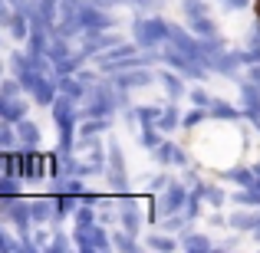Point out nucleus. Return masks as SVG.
I'll list each match as a JSON object with an SVG mask.
<instances>
[{
	"label": "nucleus",
	"instance_id": "nucleus-39",
	"mask_svg": "<svg viewBox=\"0 0 260 253\" xmlns=\"http://www.w3.org/2000/svg\"><path fill=\"white\" fill-rule=\"evenodd\" d=\"M50 250H53V253H63V250H70V240H66V234H59V230H56V237L50 240Z\"/></svg>",
	"mask_w": 260,
	"mask_h": 253
},
{
	"label": "nucleus",
	"instance_id": "nucleus-44",
	"mask_svg": "<svg viewBox=\"0 0 260 253\" xmlns=\"http://www.w3.org/2000/svg\"><path fill=\"white\" fill-rule=\"evenodd\" d=\"M247 79H250V83H254V86L260 89V63H254V66H250V73H247Z\"/></svg>",
	"mask_w": 260,
	"mask_h": 253
},
{
	"label": "nucleus",
	"instance_id": "nucleus-40",
	"mask_svg": "<svg viewBox=\"0 0 260 253\" xmlns=\"http://www.w3.org/2000/svg\"><path fill=\"white\" fill-rule=\"evenodd\" d=\"M191 102H194V105H201V109H208L211 105V95L204 92V89H194V92H191Z\"/></svg>",
	"mask_w": 260,
	"mask_h": 253
},
{
	"label": "nucleus",
	"instance_id": "nucleus-10",
	"mask_svg": "<svg viewBox=\"0 0 260 253\" xmlns=\"http://www.w3.org/2000/svg\"><path fill=\"white\" fill-rule=\"evenodd\" d=\"M30 217H33V224H46V221H53L56 217V204H53V197H37V201H30Z\"/></svg>",
	"mask_w": 260,
	"mask_h": 253
},
{
	"label": "nucleus",
	"instance_id": "nucleus-29",
	"mask_svg": "<svg viewBox=\"0 0 260 253\" xmlns=\"http://www.w3.org/2000/svg\"><path fill=\"white\" fill-rule=\"evenodd\" d=\"M76 250H83V253H92V230L89 227H76Z\"/></svg>",
	"mask_w": 260,
	"mask_h": 253
},
{
	"label": "nucleus",
	"instance_id": "nucleus-8",
	"mask_svg": "<svg viewBox=\"0 0 260 253\" xmlns=\"http://www.w3.org/2000/svg\"><path fill=\"white\" fill-rule=\"evenodd\" d=\"M241 95H244V112L254 119V125L260 128V89L254 83H241Z\"/></svg>",
	"mask_w": 260,
	"mask_h": 253
},
{
	"label": "nucleus",
	"instance_id": "nucleus-31",
	"mask_svg": "<svg viewBox=\"0 0 260 253\" xmlns=\"http://www.w3.org/2000/svg\"><path fill=\"white\" fill-rule=\"evenodd\" d=\"M89 230H92V247H95V250H109V243H112V240H109L106 227H99V224H92Z\"/></svg>",
	"mask_w": 260,
	"mask_h": 253
},
{
	"label": "nucleus",
	"instance_id": "nucleus-25",
	"mask_svg": "<svg viewBox=\"0 0 260 253\" xmlns=\"http://www.w3.org/2000/svg\"><path fill=\"white\" fill-rule=\"evenodd\" d=\"M92 224H95L92 201H79V207H76V227H92Z\"/></svg>",
	"mask_w": 260,
	"mask_h": 253
},
{
	"label": "nucleus",
	"instance_id": "nucleus-33",
	"mask_svg": "<svg viewBox=\"0 0 260 253\" xmlns=\"http://www.w3.org/2000/svg\"><path fill=\"white\" fill-rule=\"evenodd\" d=\"M0 197H17V177L0 174Z\"/></svg>",
	"mask_w": 260,
	"mask_h": 253
},
{
	"label": "nucleus",
	"instance_id": "nucleus-12",
	"mask_svg": "<svg viewBox=\"0 0 260 253\" xmlns=\"http://www.w3.org/2000/svg\"><path fill=\"white\" fill-rule=\"evenodd\" d=\"M155 155H158L161 165H188V155H184L178 145H172V141H161V145L155 148Z\"/></svg>",
	"mask_w": 260,
	"mask_h": 253
},
{
	"label": "nucleus",
	"instance_id": "nucleus-38",
	"mask_svg": "<svg viewBox=\"0 0 260 253\" xmlns=\"http://www.w3.org/2000/svg\"><path fill=\"white\" fill-rule=\"evenodd\" d=\"M201 119H204V109L198 105L194 112H188V115H184V119H181V125H184V128H194V125H198V122H201Z\"/></svg>",
	"mask_w": 260,
	"mask_h": 253
},
{
	"label": "nucleus",
	"instance_id": "nucleus-1",
	"mask_svg": "<svg viewBox=\"0 0 260 253\" xmlns=\"http://www.w3.org/2000/svg\"><path fill=\"white\" fill-rule=\"evenodd\" d=\"M132 37L139 46H158V43H168L172 40V23L158 17H148V20H135L132 23Z\"/></svg>",
	"mask_w": 260,
	"mask_h": 253
},
{
	"label": "nucleus",
	"instance_id": "nucleus-15",
	"mask_svg": "<svg viewBox=\"0 0 260 253\" xmlns=\"http://www.w3.org/2000/svg\"><path fill=\"white\" fill-rule=\"evenodd\" d=\"M109 128V119L106 115H92V119H83V125H79V138H95L99 132H106Z\"/></svg>",
	"mask_w": 260,
	"mask_h": 253
},
{
	"label": "nucleus",
	"instance_id": "nucleus-14",
	"mask_svg": "<svg viewBox=\"0 0 260 253\" xmlns=\"http://www.w3.org/2000/svg\"><path fill=\"white\" fill-rule=\"evenodd\" d=\"M241 53H221V56L214 59V66L211 69L214 73H224V76H237V66H241Z\"/></svg>",
	"mask_w": 260,
	"mask_h": 253
},
{
	"label": "nucleus",
	"instance_id": "nucleus-7",
	"mask_svg": "<svg viewBox=\"0 0 260 253\" xmlns=\"http://www.w3.org/2000/svg\"><path fill=\"white\" fill-rule=\"evenodd\" d=\"M172 43H175L181 53H188L191 59H201V43H198V40L191 37L188 30H181V26H172Z\"/></svg>",
	"mask_w": 260,
	"mask_h": 253
},
{
	"label": "nucleus",
	"instance_id": "nucleus-24",
	"mask_svg": "<svg viewBox=\"0 0 260 253\" xmlns=\"http://www.w3.org/2000/svg\"><path fill=\"white\" fill-rule=\"evenodd\" d=\"M178 122H181V115H178L175 105H165V109H161V119H158V128H161V132H175Z\"/></svg>",
	"mask_w": 260,
	"mask_h": 253
},
{
	"label": "nucleus",
	"instance_id": "nucleus-21",
	"mask_svg": "<svg viewBox=\"0 0 260 253\" xmlns=\"http://www.w3.org/2000/svg\"><path fill=\"white\" fill-rule=\"evenodd\" d=\"M10 37L13 40H30V20L23 17V13H13V20H10Z\"/></svg>",
	"mask_w": 260,
	"mask_h": 253
},
{
	"label": "nucleus",
	"instance_id": "nucleus-16",
	"mask_svg": "<svg viewBox=\"0 0 260 253\" xmlns=\"http://www.w3.org/2000/svg\"><path fill=\"white\" fill-rule=\"evenodd\" d=\"M181 247L188 253H211V240L204 234H184L181 237Z\"/></svg>",
	"mask_w": 260,
	"mask_h": 253
},
{
	"label": "nucleus",
	"instance_id": "nucleus-9",
	"mask_svg": "<svg viewBox=\"0 0 260 253\" xmlns=\"http://www.w3.org/2000/svg\"><path fill=\"white\" fill-rule=\"evenodd\" d=\"M56 86H59V92L73 95V99H83V95L89 92V86L83 83V79H79V76H70V73H59V76H56Z\"/></svg>",
	"mask_w": 260,
	"mask_h": 253
},
{
	"label": "nucleus",
	"instance_id": "nucleus-34",
	"mask_svg": "<svg viewBox=\"0 0 260 253\" xmlns=\"http://www.w3.org/2000/svg\"><path fill=\"white\" fill-rule=\"evenodd\" d=\"M142 145H145V148H152V152H155V148L161 145V135H158V128H142Z\"/></svg>",
	"mask_w": 260,
	"mask_h": 253
},
{
	"label": "nucleus",
	"instance_id": "nucleus-11",
	"mask_svg": "<svg viewBox=\"0 0 260 253\" xmlns=\"http://www.w3.org/2000/svg\"><path fill=\"white\" fill-rule=\"evenodd\" d=\"M46 56H50V63L59 69V66H63L66 59L73 56V50L66 46V37H56V33H53V37H50V50H46Z\"/></svg>",
	"mask_w": 260,
	"mask_h": 253
},
{
	"label": "nucleus",
	"instance_id": "nucleus-6",
	"mask_svg": "<svg viewBox=\"0 0 260 253\" xmlns=\"http://www.w3.org/2000/svg\"><path fill=\"white\" fill-rule=\"evenodd\" d=\"M115 43H119V40H115V37H106V30H102V33H86L83 53H86V56H102V53H109Z\"/></svg>",
	"mask_w": 260,
	"mask_h": 253
},
{
	"label": "nucleus",
	"instance_id": "nucleus-47",
	"mask_svg": "<svg viewBox=\"0 0 260 253\" xmlns=\"http://www.w3.org/2000/svg\"><path fill=\"white\" fill-rule=\"evenodd\" d=\"M254 237H257V240H260V224H257V227H254Z\"/></svg>",
	"mask_w": 260,
	"mask_h": 253
},
{
	"label": "nucleus",
	"instance_id": "nucleus-17",
	"mask_svg": "<svg viewBox=\"0 0 260 253\" xmlns=\"http://www.w3.org/2000/svg\"><path fill=\"white\" fill-rule=\"evenodd\" d=\"M231 227L234 230H254L260 224V214H250V210H237V214H231Z\"/></svg>",
	"mask_w": 260,
	"mask_h": 253
},
{
	"label": "nucleus",
	"instance_id": "nucleus-18",
	"mask_svg": "<svg viewBox=\"0 0 260 253\" xmlns=\"http://www.w3.org/2000/svg\"><path fill=\"white\" fill-rule=\"evenodd\" d=\"M208 115H214V119H224V122H231V119H237V109L234 105H228L224 99H211V105H208Z\"/></svg>",
	"mask_w": 260,
	"mask_h": 253
},
{
	"label": "nucleus",
	"instance_id": "nucleus-30",
	"mask_svg": "<svg viewBox=\"0 0 260 253\" xmlns=\"http://www.w3.org/2000/svg\"><path fill=\"white\" fill-rule=\"evenodd\" d=\"M198 194H201L204 201H211V204H214V207H221V204L228 201V194H224L221 188H204V184H201V191H198Z\"/></svg>",
	"mask_w": 260,
	"mask_h": 253
},
{
	"label": "nucleus",
	"instance_id": "nucleus-2",
	"mask_svg": "<svg viewBox=\"0 0 260 253\" xmlns=\"http://www.w3.org/2000/svg\"><path fill=\"white\" fill-rule=\"evenodd\" d=\"M76 17H79V23H83V33H102V30L112 26V17L95 10V4H79Z\"/></svg>",
	"mask_w": 260,
	"mask_h": 253
},
{
	"label": "nucleus",
	"instance_id": "nucleus-19",
	"mask_svg": "<svg viewBox=\"0 0 260 253\" xmlns=\"http://www.w3.org/2000/svg\"><path fill=\"white\" fill-rule=\"evenodd\" d=\"M135 119L142 122V128H158L161 109H152V105H139V109H135Z\"/></svg>",
	"mask_w": 260,
	"mask_h": 253
},
{
	"label": "nucleus",
	"instance_id": "nucleus-43",
	"mask_svg": "<svg viewBox=\"0 0 260 253\" xmlns=\"http://www.w3.org/2000/svg\"><path fill=\"white\" fill-rule=\"evenodd\" d=\"M224 7H228V10H244V7L250 4V0H221Z\"/></svg>",
	"mask_w": 260,
	"mask_h": 253
},
{
	"label": "nucleus",
	"instance_id": "nucleus-4",
	"mask_svg": "<svg viewBox=\"0 0 260 253\" xmlns=\"http://www.w3.org/2000/svg\"><path fill=\"white\" fill-rule=\"evenodd\" d=\"M109 181H112V188H119V191H125V184H128L119 141H109Z\"/></svg>",
	"mask_w": 260,
	"mask_h": 253
},
{
	"label": "nucleus",
	"instance_id": "nucleus-46",
	"mask_svg": "<svg viewBox=\"0 0 260 253\" xmlns=\"http://www.w3.org/2000/svg\"><path fill=\"white\" fill-rule=\"evenodd\" d=\"M165 230H181V217H172V221H165Z\"/></svg>",
	"mask_w": 260,
	"mask_h": 253
},
{
	"label": "nucleus",
	"instance_id": "nucleus-37",
	"mask_svg": "<svg viewBox=\"0 0 260 253\" xmlns=\"http://www.w3.org/2000/svg\"><path fill=\"white\" fill-rule=\"evenodd\" d=\"M20 83H13V79H4V83H0V95H4V99H17V92H20Z\"/></svg>",
	"mask_w": 260,
	"mask_h": 253
},
{
	"label": "nucleus",
	"instance_id": "nucleus-26",
	"mask_svg": "<svg viewBox=\"0 0 260 253\" xmlns=\"http://www.w3.org/2000/svg\"><path fill=\"white\" fill-rule=\"evenodd\" d=\"M4 119H7V122H13V125H17V122H23V119H26V112H23V102H20V99H7Z\"/></svg>",
	"mask_w": 260,
	"mask_h": 253
},
{
	"label": "nucleus",
	"instance_id": "nucleus-28",
	"mask_svg": "<svg viewBox=\"0 0 260 253\" xmlns=\"http://www.w3.org/2000/svg\"><path fill=\"white\" fill-rule=\"evenodd\" d=\"M191 26H194V33H198L201 40H208V37H217V33H214V23L208 20V13H204V17H194V20H191Z\"/></svg>",
	"mask_w": 260,
	"mask_h": 253
},
{
	"label": "nucleus",
	"instance_id": "nucleus-35",
	"mask_svg": "<svg viewBox=\"0 0 260 253\" xmlns=\"http://www.w3.org/2000/svg\"><path fill=\"white\" fill-rule=\"evenodd\" d=\"M148 247H152V250H165V253H168V250H175L178 243L172 240V237H161V234H158V237H148Z\"/></svg>",
	"mask_w": 260,
	"mask_h": 253
},
{
	"label": "nucleus",
	"instance_id": "nucleus-22",
	"mask_svg": "<svg viewBox=\"0 0 260 253\" xmlns=\"http://www.w3.org/2000/svg\"><path fill=\"white\" fill-rule=\"evenodd\" d=\"M224 177H228V181H237L241 188H250V184L257 181V171H247V168H231V171H224Z\"/></svg>",
	"mask_w": 260,
	"mask_h": 253
},
{
	"label": "nucleus",
	"instance_id": "nucleus-41",
	"mask_svg": "<svg viewBox=\"0 0 260 253\" xmlns=\"http://www.w3.org/2000/svg\"><path fill=\"white\" fill-rule=\"evenodd\" d=\"M135 7H139V10H158L161 7V0H132Z\"/></svg>",
	"mask_w": 260,
	"mask_h": 253
},
{
	"label": "nucleus",
	"instance_id": "nucleus-20",
	"mask_svg": "<svg viewBox=\"0 0 260 253\" xmlns=\"http://www.w3.org/2000/svg\"><path fill=\"white\" fill-rule=\"evenodd\" d=\"M17 125H13V122H7V119H0V148H4V152H10L13 145H17Z\"/></svg>",
	"mask_w": 260,
	"mask_h": 253
},
{
	"label": "nucleus",
	"instance_id": "nucleus-42",
	"mask_svg": "<svg viewBox=\"0 0 260 253\" xmlns=\"http://www.w3.org/2000/svg\"><path fill=\"white\" fill-rule=\"evenodd\" d=\"M10 20H13V13L7 10V4L0 0V26H10Z\"/></svg>",
	"mask_w": 260,
	"mask_h": 253
},
{
	"label": "nucleus",
	"instance_id": "nucleus-27",
	"mask_svg": "<svg viewBox=\"0 0 260 253\" xmlns=\"http://www.w3.org/2000/svg\"><path fill=\"white\" fill-rule=\"evenodd\" d=\"M181 10H184L188 20H194V17H204V13H208V4H204V0H181Z\"/></svg>",
	"mask_w": 260,
	"mask_h": 253
},
{
	"label": "nucleus",
	"instance_id": "nucleus-45",
	"mask_svg": "<svg viewBox=\"0 0 260 253\" xmlns=\"http://www.w3.org/2000/svg\"><path fill=\"white\" fill-rule=\"evenodd\" d=\"M168 184H172V181H168V177H152V188H155V191H161V188H168Z\"/></svg>",
	"mask_w": 260,
	"mask_h": 253
},
{
	"label": "nucleus",
	"instance_id": "nucleus-3",
	"mask_svg": "<svg viewBox=\"0 0 260 253\" xmlns=\"http://www.w3.org/2000/svg\"><path fill=\"white\" fill-rule=\"evenodd\" d=\"M112 83L122 86V89H145L155 83V76L145 69V66H132V69H122V73H112Z\"/></svg>",
	"mask_w": 260,
	"mask_h": 253
},
{
	"label": "nucleus",
	"instance_id": "nucleus-36",
	"mask_svg": "<svg viewBox=\"0 0 260 253\" xmlns=\"http://www.w3.org/2000/svg\"><path fill=\"white\" fill-rule=\"evenodd\" d=\"M198 197H201L198 191H191V194H188V204H184V210H181V214L188 217V221H194V217L201 214V210H198Z\"/></svg>",
	"mask_w": 260,
	"mask_h": 253
},
{
	"label": "nucleus",
	"instance_id": "nucleus-5",
	"mask_svg": "<svg viewBox=\"0 0 260 253\" xmlns=\"http://www.w3.org/2000/svg\"><path fill=\"white\" fill-rule=\"evenodd\" d=\"M188 204V184H168L165 191V201H161V214H175V210H184Z\"/></svg>",
	"mask_w": 260,
	"mask_h": 253
},
{
	"label": "nucleus",
	"instance_id": "nucleus-32",
	"mask_svg": "<svg viewBox=\"0 0 260 253\" xmlns=\"http://www.w3.org/2000/svg\"><path fill=\"white\" fill-rule=\"evenodd\" d=\"M132 237H135V234H128V230H122V234H115V237H112V243H115L119 250H125V253H135L139 247H135V240H132Z\"/></svg>",
	"mask_w": 260,
	"mask_h": 253
},
{
	"label": "nucleus",
	"instance_id": "nucleus-48",
	"mask_svg": "<svg viewBox=\"0 0 260 253\" xmlns=\"http://www.w3.org/2000/svg\"><path fill=\"white\" fill-rule=\"evenodd\" d=\"M254 171H257V174H260V165H257V168H254Z\"/></svg>",
	"mask_w": 260,
	"mask_h": 253
},
{
	"label": "nucleus",
	"instance_id": "nucleus-23",
	"mask_svg": "<svg viewBox=\"0 0 260 253\" xmlns=\"http://www.w3.org/2000/svg\"><path fill=\"white\" fill-rule=\"evenodd\" d=\"M161 86H165L168 99H181L184 95V86H181V79H178L175 73H161Z\"/></svg>",
	"mask_w": 260,
	"mask_h": 253
},
{
	"label": "nucleus",
	"instance_id": "nucleus-13",
	"mask_svg": "<svg viewBox=\"0 0 260 253\" xmlns=\"http://www.w3.org/2000/svg\"><path fill=\"white\" fill-rule=\"evenodd\" d=\"M17 138L23 148H40V128L23 119V122H17Z\"/></svg>",
	"mask_w": 260,
	"mask_h": 253
}]
</instances>
